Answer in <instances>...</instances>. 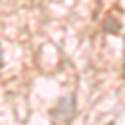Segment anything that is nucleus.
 <instances>
[{"mask_svg": "<svg viewBox=\"0 0 125 125\" xmlns=\"http://www.w3.org/2000/svg\"><path fill=\"white\" fill-rule=\"evenodd\" d=\"M0 67H2V50H0Z\"/></svg>", "mask_w": 125, "mask_h": 125, "instance_id": "1", "label": "nucleus"}]
</instances>
